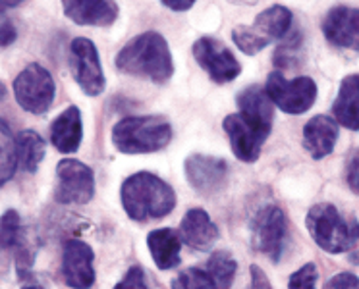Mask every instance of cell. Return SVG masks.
<instances>
[{"label": "cell", "mask_w": 359, "mask_h": 289, "mask_svg": "<svg viewBox=\"0 0 359 289\" xmlns=\"http://www.w3.org/2000/svg\"><path fill=\"white\" fill-rule=\"evenodd\" d=\"M68 66L72 78L76 79L79 89L89 97H97L104 91V73H102L101 58L95 43L86 37H78L72 41L68 52Z\"/></svg>", "instance_id": "cell-9"}, {"label": "cell", "mask_w": 359, "mask_h": 289, "mask_svg": "<svg viewBox=\"0 0 359 289\" xmlns=\"http://www.w3.org/2000/svg\"><path fill=\"white\" fill-rule=\"evenodd\" d=\"M16 37H18L16 27L12 25V22H10V20L2 17V29H0V41H2V47L4 48L10 47V45L16 41Z\"/></svg>", "instance_id": "cell-34"}, {"label": "cell", "mask_w": 359, "mask_h": 289, "mask_svg": "<svg viewBox=\"0 0 359 289\" xmlns=\"http://www.w3.org/2000/svg\"><path fill=\"white\" fill-rule=\"evenodd\" d=\"M238 108H240L242 114L255 120L259 124L273 127L274 104L263 87H245L242 93L238 94Z\"/></svg>", "instance_id": "cell-22"}, {"label": "cell", "mask_w": 359, "mask_h": 289, "mask_svg": "<svg viewBox=\"0 0 359 289\" xmlns=\"http://www.w3.org/2000/svg\"><path fill=\"white\" fill-rule=\"evenodd\" d=\"M24 243L22 220L16 211H6L2 214V249H18Z\"/></svg>", "instance_id": "cell-27"}, {"label": "cell", "mask_w": 359, "mask_h": 289, "mask_svg": "<svg viewBox=\"0 0 359 289\" xmlns=\"http://www.w3.org/2000/svg\"><path fill=\"white\" fill-rule=\"evenodd\" d=\"M20 166L18 162V143L16 137L10 132L6 120L0 122V181L6 183Z\"/></svg>", "instance_id": "cell-25"}, {"label": "cell", "mask_w": 359, "mask_h": 289, "mask_svg": "<svg viewBox=\"0 0 359 289\" xmlns=\"http://www.w3.org/2000/svg\"><path fill=\"white\" fill-rule=\"evenodd\" d=\"M336 141H338V124L334 118L319 114L304 125L302 143L304 149L309 153V157L315 160L328 157L334 150Z\"/></svg>", "instance_id": "cell-18"}, {"label": "cell", "mask_w": 359, "mask_h": 289, "mask_svg": "<svg viewBox=\"0 0 359 289\" xmlns=\"http://www.w3.org/2000/svg\"><path fill=\"white\" fill-rule=\"evenodd\" d=\"M274 106L286 114H304L317 101V83L307 76L286 79L280 71H273L265 85Z\"/></svg>", "instance_id": "cell-8"}, {"label": "cell", "mask_w": 359, "mask_h": 289, "mask_svg": "<svg viewBox=\"0 0 359 289\" xmlns=\"http://www.w3.org/2000/svg\"><path fill=\"white\" fill-rule=\"evenodd\" d=\"M64 14L78 25L109 27L118 20V4L109 0H66Z\"/></svg>", "instance_id": "cell-17"}, {"label": "cell", "mask_w": 359, "mask_h": 289, "mask_svg": "<svg viewBox=\"0 0 359 289\" xmlns=\"http://www.w3.org/2000/svg\"><path fill=\"white\" fill-rule=\"evenodd\" d=\"M116 68L126 76L149 79L156 85H163L174 73V60L163 35L145 31L126 43L116 56Z\"/></svg>", "instance_id": "cell-1"}, {"label": "cell", "mask_w": 359, "mask_h": 289, "mask_svg": "<svg viewBox=\"0 0 359 289\" xmlns=\"http://www.w3.org/2000/svg\"><path fill=\"white\" fill-rule=\"evenodd\" d=\"M172 139V125L161 116H128L112 127V145L124 155L163 150Z\"/></svg>", "instance_id": "cell-4"}, {"label": "cell", "mask_w": 359, "mask_h": 289, "mask_svg": "<svg viewBox=\"0 0 359 289\" xmlns=\"http://www.w3.org/2000/svg\"><path fill=\"white\" fill-rule=\"evenodd\" d=\"M250 274H251V289H273L271 288V281L266 280L265 272H263L257 265L251 266Z\"/></svg>", "instance_id": "cell-33"}, {"label": "cell", "mask_w": 359, "mask_h": 289, "mask_svg": "<svg viewBox=\"0 0 359 289\" xmlns=\"http://www.w3.org/2000/svg\"><path fill=\"white\" fill-rule=\"evenodd\" d=\"M184 170L189 185L205 197L219 193L228 180L226 160L211 155H201V153L189 155L186 158Z\"/></svg>", "instance_id": "cell-13"}, {"label": "cell", "mask_w": 359, "mask_h": 289, "mask_svg": "<svg viewBox=\"0 0 359 289\" xmlns=\"http://www.w3.org/2000/svg\"><path fill=\"white\" fill-rule=\"evenodd\" d=\"M178 235L191 249L209 251L220 237V232L203 209H189L180 222Z\"/></svg>", "instance_id": "cell-16"}, {"label": "cell", "mask_w": 359, "mask_h": 289, "mask_svg": "<svg viewBox=\"0 0 359 289\" xmlns=\"http://www.w3.org/2000/svg\"><path fill=\"white\" fill-rule=\"evenodd\" d=\"M332 118L346 129H359V76H346L332 104Z\"/></svg>", "instance_id": "cell-20"}, {"label": "cell", "mask_w": 359, "mask_h": 289, "mask_svg": "<svg viewBox=\"0 0 359 289\" xmlns=\"http://www.w3.org/2000/svg\"><path fill=\"white\" fill-rule=\"evenodd\" d=\"M205 272L209 274L215 289H230L234 283L236 272H238V262L226 251H217L207 260Z\"/></svg>", "instance_id": "cell-24"}, {"label": "cell", "mask_w": 359, "mask_h": 289, "mask_svg": "<svg viewBox=\"0 0 359 289\" xmlns=\"http://www.w3.org/2000/svg\"><path fill=\"white\" fill-rule=\"evenodd\" d=\"M323 33L330 45L359 52V8L334 6L323 20Z\"/></svg>", "instance_id": "cell-15"}, {"label": "cell", "mask_w": 359, "mask_h": 289, "mask_svg": "<svg viewBox=\"0 0 359 289\" xmlns=\"http://www.w3.org/2000/svg\"><path fill=\"white\" fill-rule=\"evenodd\" d=\"M172 289H215V286L205 270L188 268L172 280Z\"/></svg>", "instance_id": "cell-28"}, {"label": "cell", "mask_w": 359, "mask_h": 289, "mask_svg": "<svg viewBox=\"0 0 359 289\" xmlns=\"http://www.w3.org/2000/svg\"><path fill=\"white\" fill-rule=\"evenodd\" d=\"M14 97L18 104L35 116L45 114L55 102V79L41 64H29L14 79Z\"/></svg>", "instance_id": "cell-6"}, {"label": "cell", "mask_w": 359, "mask_h": 289, "mask_svg": "<svg viewBox=\"0 0 359 289\" xmlns=\"http://www.w3.org/2000/svg\"><path fill=\"white\" fill-rule=\"evenodd\" d=\"M307 232L320 249L330 255L350 253L359 241V222L346 220L330 203H319L309 209L305 218Z\"/></svg>", "instance_id": "cell-3"}, {"label": "cell", "mask_w": 359, "mask_h": 289, "mask_svg": "<svg viewBox=\"0 0 359 289\" xmlns=\"http://www.w3.org/2000/svg\"><path fill=\"white\" fill-rule=\"evenodd\" d=\"M319 280V270L313 262H307L290 276L288 289H315Z\"/></svg>", "instance_id": "cell-29"}, {"label": "cell", "mask_w": 359, "mask_h": 289, "mask_svg": "<svg viewBox=\"0 0 359 289\" xmlns=\"http://www.w3.org/2000/svg\"><path fill=\"white\" fill-rule=\"evenodd\" d=\"M58 185L55 199L62 204H86L95 197V174L76 158L60 160L56 166Z\"/></svg>", "instance_id": "cell-11"}, {"label": "cell", "mask_w": 359, "mask_h": 289, "mask_svg": "<svg viewBox=\"0 0 359 289\" xmlns=\"http://www.w3.org/2000/svg\"><path fill=\"white\" fill-rule=\"evenodd\" d=\"M83 139V124L78 106H68L50 124V143L58 153L72 155L79 149Z\"/></svg>", "instance_id": "cell-19"}, {"label": "cell", "mask_w": 359, "mask_h": 289, "mask_svg": "<svg viewBox=\"0 0 359 289\" xmlns=\"http://www.w3.org/2000/svg\"><path fill=\"white\" fill-rule=\"evenodd\" d=\"M222 127L230 139V147H232L236 158H240L242 162H250V164L261 157V149L271 135V127L259 124L242 112L228 114L222 122Z\"/></svg>", "instance_id": "cell-10"}, {"label": "cell", "mask_w": 359, "mask_h": 289, "mask_svg": "<svg viewBox=\"0 0 359 289\" xmlns=\"http://www.w3.org/2000/svg\"><path fill=\"white\" fill-rule=\"evenodd\" d=\"M22 289H45V288H43V286H39V283H25Z\"/></svg>", "instance_id": "cell-37"}, {"label": "cell", "mask_w": 359, "mask_h": 289, "mask_svg": "<svg viewBox=\"0 0 359 289\" xmlns=\"http://www.w3.org/2000/svg\"><path fill=\"white\" fill-rule=\"evenodd\" d=\"M163 6L174 10V12H186L194 8V0H163Z\"/></svg>", "instance_id": "cell-35"}, {"label": "cell", "mask_w": 359, "mask_h": 289, "mask_svg": "<svg viewBox=\"0 0 359 289\" xmlns=\"http://www.w3.org/2000/svg\"><path fill=\"white\" fill-rule=\"evenodd\" d=\"M323 289H359V278L351 272H338L325 283Z\"/></svg>", "instance_id": "cell-31"}, {"label": "cell", "mask_w": 359, "mask_h": 289, "mask_svg": "<svg viewBox=\"0 0 359 289\" xmlns=\"http://www.w3.org/2000/svg\"><path fill=\"white\" fill-rule=\"evenodd\" d=\"M147 247L151 257L155 260L156 268L170 270V268L180 265L182 239H180V235L174 230H170V227L153 230L147 235Z\"/></svg>", "instance_id": "cell-21"}, {"label": "cell", "mask_w": 359, "mask_h": 289, "mask_svg": "<svg viewBox=\"0 0 359 289\" xmlns=\"http://www.w3.org/2000/svg\"><path fill=\"white\" fill-rule=\"evenodd\" d=\"M114 289H147V281H145V272L140 266H132L122 280L118 281Z\"/></svg>", "instance_id": "cell-30"}, {"label": "cell", "mask_w": 359, "mask_h": 289, "mask_svg": "<svg viewBox=\"0 0 359 289\" xmlns=\"http://www.w3.org/2000/svg\"><path fill=\"white\" fill-rule=\"evenodd\" d=\"M95 253L87 243L70 239L62 251V278L72 289H89L95 283Z\"/></svg>", "instance_id": "cell-14"}, {"label": "cell", "mask_w": 359, "mask_h": 289, "mask_svg": "<svg viewBox=\"0 0 359 289\" xmlns=\"http://www.w3.org/2000/svg\"><path fill=\"white\" fill-rule=\"evenodd\" d=\"M292 12L286 6L274 4L271 8L263 10L253 25H240L232 31L236 47L242 50L243 55L253 56L259 55L263 48H266L274 41H282L292 27Z\"/></svg>", "instance_id": "cell-5"}, {"label": "cell", "mask_w": 359, "mask_h": 289, "mask_svg": "<svg viewBox=\"0 0 359 289\" xmlns=\"http://www.w3.org/2000/svg\"><path fill=\"white\" fill-rule=\"evenodd\" d=\"M288 239V218L276 204H265L255 212L251 220V245L269 257L273 262H278Z\"/></svg>", "instance_id": "cell-7"}, {"label": "cell", "mask_w": 359, "mask_h": 289, "mask_svg": "<svg viewBox=\"0 0 359 289\" xmlns=\"http://www.w3.org/2000/svg\"><path fill=\"white\" fill-rule=\"evenodd\" d=\"M304 58V39L302 33H294L288 39L282 41V45L274 52V66L282 70H294Z\"/></svg>", "instance_id": "cell-26"}, {"label": "cell", "mask_w": 359, "mask_h": 289, "mask_svg": "<svg viewBox=\"0 0 359 289\" xmlns=\"http://www.w3.org/2000/svg\"><path fill=\"white\" fill-rule=\"evenodd\" d=\"M346 181H348L351 191L359 195V150L351 155L348 164H346Z\"/></svg>", "instance_id": "cell-32"}, {"label": "cell", "mask_w": 359, "mask_h": 289, "mask_svg": "<svg viewBox=\"0 0 359 289\" xmlns=\"http://www.w3.org/2000/svg\"><path fill=\"white\" fill-rule=\"evenodd\" d=\"M194 58L215 83H230L242 73V66L232 50L215 37H201L194 43Z\"/></svg>", "instance_id": "cell-12"}, {"label": "cell", "mask_w": 359, "mask_h": 289, "mask_svg": "<svg viewBox=\"0 0 359 289\" xmlns=\"http://www.w3.org/2000/svg\"><path fill=\"white\" fill-rule=\"evenodd\" d=\"M126 214L135 222L164 218L176 206L174 189L151 172H137L130 176L120 189Z\"/></svg>", "instance_id": "cell-2"}, {"label": "cell", "mask_w": 359, "mask_h": 289, "mask_svg": "<svg viewBox=\"0 0 359 289\" xmlns=\"http://www.w3.org/2000/svg\"><path fill=\"white\" fill-rule=\"evenodd\" d=\"M350 262L351 265H359V251H355V253H350Z\"/></svg>", "instance_id": "cell-36"}, {"label": "cell", "mask_w": 359, "mask_h": 289, "mask_svg": "<svg viewBox=\"0 0 359 289\" xmlns=\"http://www.w3.org/2000/svg\"><path fill=\"white\" fill-rule=\"evenodd\" d=\"M16 143L18 162L22 166V170L29 174L35 172L39 168L41 160L45 158V149H47L43 137L37 132H33V129H25V132L18 133Z\"/></svg>", "instance_id": "cell-23"}]
</instances>
